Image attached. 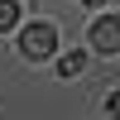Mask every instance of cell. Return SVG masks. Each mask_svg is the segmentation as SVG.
<instances>
[{
    "mask_svg": "<svg viewBox=\"0 0 120 120\" xmlns=\"http://www.w3.org/2000/svg\"><path fill=\"white\" fill-rule=\"evenodd\" d=\"M106 111H111V115L120 120V91H111V101H106Z\"/></svg>",
    "mask_w": 120,
    "mask_h": 120,
    "instance_id": "5",
    "label": "cell"
},
{
    "mask_svg": "<svg viewBox=\"0 0 120 120\" xmlns=\"http://www.w3.org/2000/svg\"><path fill=\"white\" fill-rule=\"evenodd\" d=\"M82 67H86V53H77V48H72V53H63V58H58V72H63V77H77Z\"/></svg>",
    "mask_w": 120,
    "mask_h": 120,
    "instance_id": "3",
    "label": "cell"
},
{
    "mask_svg": "<svg viewBox=\"0 0 120 120\" xmlns=\"http://www.w3.org/2000/svg\"><path fill=\"white\" fill-rule=\"evenodd\" d=\"M53 48H58V29H53V24H29L24 34H19V53L34 58V63H38V58H48Z\"/></svg>",
    "mask_w": 120,
    "mask_h": 120,
    "instance_id": "1",
    "label": "cell"
},
{
    "mask_svg": "<svg viewBox=\"0 0 120 120\" xmlns=\"http://www.w3.org/2000/svg\"><path fill=\"white\" fill-rule=\"evenodd\" d=\"M82 5H101V0H82Z\"/></svg>",
    "mask_w": 120,
    "mask_h": 120,
    "instance_id": "6",
    "label": "cell"
},
{
    "mask_svg": "<svg viewBox=\"0 0 120 120\" xmlns=\"http://www.w3.org/2000/svg\"><path fill=\"white\" fill-rule=\"evenodd\" d=\"M19 24V0H0V29H15Z\"/></svg>",
    "mask_w": 120,
    "mask_h": 120,
    "instance_id": "4",
    "label": "cell"
},
{
    "mask_svg": "<svg viewBox=\"0 0 120 120\" xmlns=\"http://www.w3.org/2000/svg\"><path fill=\"white\" fill-rule=\"evenodd\" d=\"M91 48L96 53H120V15H101L91 24Z\"/></svg>",
    "mask_w": 120,
    "mask_h": 120,
    "instance_id": "2",
    "label": "cell"
}]
</instances>
